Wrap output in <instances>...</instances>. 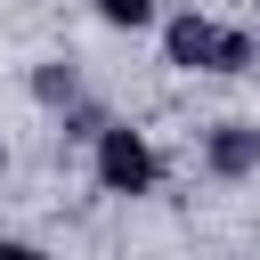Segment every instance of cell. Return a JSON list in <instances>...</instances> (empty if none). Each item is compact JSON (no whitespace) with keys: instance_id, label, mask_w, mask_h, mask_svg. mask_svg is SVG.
Wrapping results in <instances>:
<instances>
[{"instance_id":"obj_5","label":"cell","mask_w":260,"mask_h":260,"mask_svg":"<svg viewBox=\"0 0 260 260\" xmlns=\"http://www.w3.org/2000/svg\"><path fill=\"white\" fill-rule=\"evenodd\" d=\"M106 122H114V106H106V98H89V89H81V98H73V106H65V114H57V138H65V146H89V138H98V130H106Z\"/></svg>"},{"instance_id":"obj_4","label":"cell","mask_w":260,"mask_h":260,"mask_svg":"<svg viewBox=\"0 0 260 260\" xmlns=\"http://www.w3.org/2000/svg\"><path fill=\"white\" fill-rule=\"evenodd\" d=\"M24 89H32V106H41V114H65V106L81 98V65H73V57H32Z\"/></svg>"},{"instance_id":"obj_2","label":"cell","mask_w":260,"mask_h":260,"mask_svg":"<svg viewBox=\"0 0 260 260\" xmlns=\"http://www.w3.org/2000/svg\"><path fill=\"white\" fill-rule=\"evenodd\" d=\"M89 187L98 195H114V203H138V195H154L162 187V146L138 130V122H106L98 138H89Z\"/></svg>"},{"instance_id":"obj_7","label":"cell","mask_w":260,"mask_h":260,"mask_svg":"<svg viewBox=\"0 0 260 260\" xmlns=\"http://www.w3.org/2000/svg\"><path fill=\"white\" fill-rule=\"evenodd\" d=\"M0 171H8V130H0Z\"/></svg>"},{"instance_id":"obj_3","label":"cell","mask_w":260,"mask_h":260,"mask_svg":"<svg viewBox=\"0 0 260 260\" xmlns=\"http://www.w3.org/2000/svg\"><path fill=\"white\" fill-rule=\"evenodd\" d=\"M195 154H203V179H219V187L260 179V114H219V122H203Z\"/></svg>"},{"instance_id":"obj_1","label":"cell","mask_w":260,"mask_h":260,"mask_svg":"<svg viewBox=\"0 0 260 260\" xmlns=\"http://www.w3.org/2000/svg\"><path fill=\"white\" fill-rule=\"evenodd\" d=\"M154 32H162V65L171 73H219V81L260 73V24H219L203 8H171Z\"/></svg>"},{"instance_id":"obj_8","label":"cell","mask_w":260,"mask_h":260,"mask_svg":"<svg viewBox=\"0 0 260 260\" xmlns=\"http://www.w3.org/2000/svg\"><path fill=\"white\" fill-rule=\"evenodd\" d=\"M252 24H260V8H252Z\"/></svg>"},{"instance_id":"obj_6","label":"cell","mask_w":260,"mask_h":260,"mask_svg":"<svg viewBox=\"0 0 260 260\" xmlns=\"http://www.w3.org/2000/svg\"><path fill=\"white\" fill-rule=\"evenodd\" d=\"M89 16L106 32H154L162 24V0H89Z\"/></svg>"}]
</instances>
